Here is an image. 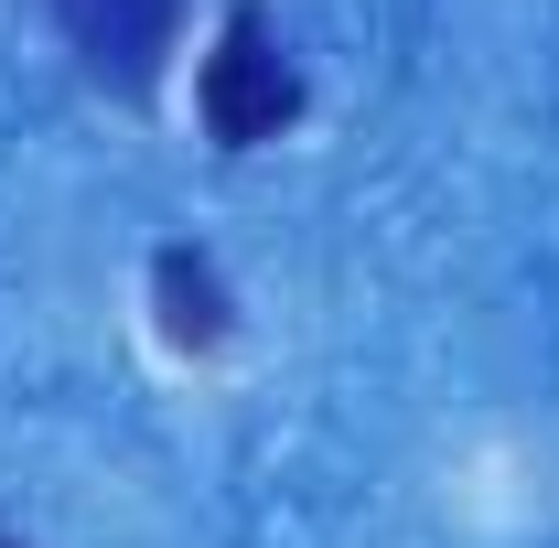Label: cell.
<instances>
[{"mask_svg":"<svg viewBox=\"0 0 559 548\" xmlns=\"http://www.w3.org/2000/svg\"><path fill=\"white\" fill-rule=\"evenodd\" d=\"M290 119H301V75H290V55L270 44V11L237 0L226 33H215V55H205V130L226 140V151H259V140H280Z\"/></svg>","mask_w":559,"mask_h":548,"instance_id":"obj_1","label":"cell"},{"mask_svg":"<svg viewBox=\"0 0 559 548\" xmlns=\"http://www.w3.org/2000/svg\"><path fill=\"white\" fill-rule=\"evenodd\" d=\"M55 22H66V44L86 65L108 75V86H151L162 55H173V22H183V0H55Z\"/></svg>","mask_w":559,"mask_h":548,"instance_id":"obj_2","label":"cell"},{"mask_svg":"<svg viewBox=\"0 0 559 548\" xmlns=\"http://www.w3.org/2000/svg\"><path fill=\"white\" fill-rule=\"evenodd\" d=\"M151 290H162V334L173 344H194V355L226 344V279H215L194 248H162V259H151Z\"/></svg>","mask_w":559,"mask_h":548,"instance_id":"obj_3","label":"cell"},{"mask_svg":"<svg viewBox=\"0 0 559 548\" xmlns=\"http://www.w3.org/2000/svg\"><path fill=\"white\" fill-rule=\"evenodd\" d=\"M0 548H11V538H0Z\"/></svg>","mask_w":559,"mask_h":548,"instance_id":"obj_4","label":"cell"}]
</instances>
